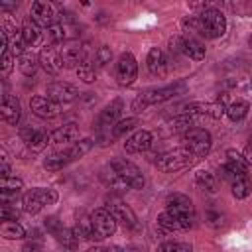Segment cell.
I'll return each mask as SVG.
<instances>
[{"label": "cell", "mask_w": 252, "mask_h": 252, "mask_svg": "<svg viewBox=\"0 0 252 252\" xmlns=\"http://www.w3.org/2000/svg\"><path fill=\"white\" fill-rule=\"evenodd\" d=\"M185 93V83H175V85H169V87H161V89H148L144 93H140L134 100H132V110L134 112H142L146 110L148 106L152 104H159V102H165L177 94Z\"/></svg>", "instance_id": "obj_1"}, {"label": "cell", "mask_w": 252, "mask_h": 252, "mask_svg": "<svg viewBox=\"0 0 252 252\" xmlns=\"http://www.w3.org/2000/svg\"><path fill=\"white\" fill-rule=\"evenodd\" d=\"M165 211H167L171 217H175V219L179 220V224H181L183 230L191 228L193 222H195V209H193V203H191V199H189L187 195H183V193H171V195H167V199H165Z\"/></svg>", "instance_id": "obj_2"}, {"label": "cell", "mask_w": 252, "mask_h": 252, "mask_svg": "<svg viewBox=\"0 0 252 252\" xmlns=\"http://www.w3.org/2000/svg\"><path fill=\"white\" fill-rule=\"evenodd\" d=\"M193 161H195V156L183 146V148H175V150H167V152L159 154L156 159V165L163 173H173V171L189 167Z\"/></svg>", "instance_id": "obj_3"}, {"label": "cell", "mask_w": 252, "mask_h": 252, "mask_svg": "<svg viewBox=\"0 0 252 252\" xmlns=\"http://www.w3.org/2000/svg\"><path fill=\"white\" fill-rule=\"evenodd\" d=\"M199 24H201V35L203 37H209V39L220 37L226 32V18L217 8L203 10L199 14Z\"/></svg>", "instance_id": "obj_4"}, {"label": "cell", "mask_w": 252, "mask_h": 252, "mask_svg": "<svg viewBox=\"0 0 252 252\" xmlns=\"http://www.w3.org/2000/svg\"><path fill=\"white\" fill-rule=\"evenodd\" d=\"M57 201V193L53 189H47V187H33L30 189L24 199H22V207L26 213L30 215H35L39 213L45 205H53Z\"/></svg>", "instance_id": "obj_5"}, {"label": "cell", "mask_w": 252, "mask_h": 252, "mask_svg": "<svg viewBox=\"0 0 252 252\" xmlns=\"http://www.w3.org/2000/svg\"><path fill=\"white\" fill-rule=\"evenodd\" d=\"M183 142H185V148L195 158L207 156L209 150H211V146H213L211 134L205 128H189L187 132H183Z\"/></svg>", "instance_id": "obj_6"}, {"label": "cell", "mask_w": 252, "mask_h": 252, "mask_svg": "<svg viewBox=\"0 0 252 252\" xmlns=\"http://www.w3.org/2000/svg\"><path fill=\"white\" fill-rule=\"evenodd\" d=\"M110 165L114 167V171H116L132 189H144L146 179H144V175H142V171H140L138 165H134L132 161H128V159H124V158H114V159L110 161Z\"/></svg>", "instance_id": "obj_7"}, {"label": "cell", "mask_w": 252, "mask_h": 252, "mask_svg": "<svg viewBox=\"0 0 252 252\" xmlns=\"http://www.w3.org/2000/svg\"><path fill=\"white\" fill-rule=\"evenodd\" d=\"M91 219H93V226H94V232L100 238H106V236H112L116 232V217L106 209V207H98L91 213Z\"/></svg>", "instance_id": "obj_8"}, {"label": "cell", "mask_w": 252, "mask_h": 252, "mask_svg": "<svg viewBox=\"0 0 252 252\" xmlns=\"http://www.w3.org/2000/svg\"><path fill=\"white\" fill-rule=\"evenodd\" d=\"M136 75H138L136 57L130 51L122 53L120 59H118V63H116V79H118V85H122V87L132 85L134 79H136Z\"/></svg>", "instance_id": "obj_9"}, {"label": "cell", "mask_w": 252, "mask_h": 252, "mask_svg": "<svg viewBox=\"0 0 252 252\" xmlns=\"http://www.w3.org/2000/svg\"><path fill=\"white\" fill-rule=\"evenodd\" d=\"M30 20L35 22L39 28H45L47 30V28H51L55 24V10H53L51 4L37 0L30 8Z\"/></svg>", "instance_id": "obj_10"}, {"label": "cell", "mask_w": 252, "mask_h": 252, "mask_svg": "<svg viewBox=\"0 0 252 252\" xmlns=\"http://www.w3.org/2000/svg\"><path fill=\"white\" fill-rule=\"evenodd\" d=\"M106 209H108V211L116 217V220H120L124 226H128V228H132V230H138V228H140L134 211H132L126 203H122V201H118V199H110L108 205H106Z\"/></svg>", "instance_id": "obj_11"}, {"label": "cell", "mask_w": 252, "mask_h": 252, "mask_svg": "<svg viewBox=\"0 0 252 252\" xmlns=\"http://www.w3.org/2000/svg\"><path fill=\"white\" fill-rule=\"evenodd\" d=\"M39 63H41V67H43L47 73H51V75L61 73V69L65 67V65H63V57H61V51H57L53 45L41 47V51H39Z\"/></svg>", "instance_id": "obj_12"}, {"label": "cell", "mask_w": 252, "mask_h": 252, "mask_svg": "<svg viewBox=\"0 0 252 252\" xmlns=\"http://www.w3.org/2000/svg\"><path fill=\"white\" fill-rule=\"evenodd\" d=\"M47 96L57 104H65V102H73L79 96V93H77V89L73 85L57 81V83H51L47 87Z\"/></svg>", "instance_id": "obj_13"}, {"label": "cell", "mask_w": 252, "mask_h": 252, "mask_svg": "<svg viewBox=\"0 0 252 252\" xmlns=\"http://www.w3.org/2000/svg\"><path fill=\"white\" fill-rule=\"evenodd\" d=\"M30 108L39 118H55L59 114V104L53 102L49 96H41V94L30 98Z\"/></svg>", "instance_id": "obj_14"}, {"label": "cell", "mask_w": 252, "mask_h": 252, "mask_svg": "<svg viewBox=\"0 0 252 252\" xmlns=\"http://www.w3.org/2000/svg\"><path fill=\"white\" fill-rule=\"evenodd\" d=\"M122 100L120 98H116V100H112L100 114H98V118H96V130L98 132H102V130H112V126L118 122V116H120V112H122Z\"/></svg>", "instance_id": "obj_15"}, {"label": "cell", "mask_w": 252, "mask_h": 252, "mask_svg": "<svg viewBox=\"0 0 252 252\" xmlns=\"http://www.w3.org/2000/svg\"><path fill=\"white\" fill-rule=\"evenodd\" d=\"M0 112H2V118L4 122L16 126L20 116H22V106H20V100L12 94H4L2 96V104H0Z\"/></svg>", "instance_id": "obj_16"}, {"label": "cell", "mask_w": 252, "mask_h": 252, "mask_svg": "<svg viewBox=\"0 0 252 252\" xmlns=\"http://www.w3.org/2000/svg\"><path fill=\"white\" fill-rule=\"evenodd\" d=\"M150 146H152V134H150L148 130H138V132H134V134L124 142V150H126L128 154L146 152Z\"/></svg>", "instance_id": "obj_17"}, {"label": "cell", "mask_w": 252, "mask_h": 252, "mask_svg": "<svg viewBox=\"0 0 252 252\" xmlns=\"http://www.w3.org/2000/svg\"><path fill=\"white\" fill-rule=\"evenodd\" d=\"M75 234L79 236V238H83V240H98V236H96V232H94V226H93V219H91V215H87V213H79L77 215V220H75Z\"/></svg>", "instance_id": "obj_18"}, {"label": "cell", "mask_w": 252, "mask_h": 252, "mask_svg": "<svg viewBox=\"0 0 252 252\" xmlns=\"http://www.w3.org/2000/svg\"><path fill=\"white\" fill-rule=\"evenodd\" d=\"M146 63H148V71H150L152 75H156V77H163L165 71H167V61H165L163 51H161L159 47H152V49L148 51Z\"/></svg>", "instance_id": "obj_19"}, {"label": "cell", "mask_w": 252, "mask_h": 252, "mask_svg": "<svg viewBox=\"0 0 252 252\" xmlns=\"http://www.w3.org/2000/svg\"><path fill=\"white\" fill-rule=\"evenodd\" d=\"M100 179H102V183L108 187V189H112V191H118V193H124V191H128L130 189V185L114 171V167L112 165H106L102 171H100Z\"/></svg>", "instance_id": "obj_20"}, {"label": "cell", "mask_w": 252, "mask_h": 252, "mask_svg": "<svg viewBox=\"0 0 252 252\" xmlns=\"http://www.w3.org/2000/svg\"><path fill=\"white\" fill-rule=\"evenodd\" d=\"M77 138H79V128L73 122L63 124L61 128H57L51 134V142L53 144H69V142H75Z\"/></svg>", "instance_id": "obj_21"}, {"label": "cell", "mask_w": 252, "mask_h": 252, "mask_svg": "<svg viewBox=\"0 0 252 252\" xmlns=\"http://www.w3.org/2000/svg\"><path fill=\"white\" fill-rule=\"evenodd\" d=\"M183 53H185L189 59H193V61H201V59L205 57V45H203L197 37L185 35V37H183Z\"/></svg>", "instance_id": "obj_22"}, {"label": "cell", "mask_w": 252, "mask_h": 252, "mask_svg": "<svg viewBox=\"0 0 252 252\" xmlns=\"http://www.w3.org/2000/svg\"><path fill=\"white\" fill-rule=\"evenodd\" d=\"M22 33H24V39H26V45H37L41 41V28L32 22L30 18L24 20V26H22Z\"/></svg>", "instance_id": "obj_23"}, {"label": "cell", "mask_w": 252, "mask_h": 252, "mask_svg": "<svg viewBox=\"0 0 252 252\" xmlns=\"http://www.w3.org/2000/svg\"><path fill=\"white\" fill-rule=\"evenodd\" d=\"M0 232H2V236L8 238V240H20V238L26 236V228H24L18 220H2Z\"/></svg>", "instance_id": "obj_24"}, {"label": "cell", "mask_w": 252, "mask_h": 252, "mask_svg": "<svg viewBox=\"0 0 252 252\" xmlns=\"http://www.w3.org/2000/svg\"><path fill=\"white\" fill-rule=\"evenodd\" d=\"M24 187V181L20 179V177H2L0 179V191H2V199L4 201H8V197L10 195H18L20 193V189Z\"/></svg>", "instance_id": "obj_25"}, {"label": "cell", "mask_w": 252, "mask_h": 252, "mask_svg": "<svg viewBox=\"0 0 252 252\" xmlns=\"http://www.w3.org/2000/svg\"><path fill=\"white\" fill-rule=\"evenodd\" d=\"M195 183L199 189L207 191V193H215L219 189V179L211 173V171H197L195 175Z\"/></svg>", "instance_id": "obj_26"}, {"label": "cell", "mask_w": 252, "mask_h": 252, "mask_svg": "<svg viewBox=\"0 0 252 252\" xmlns=\"http://www.w3.org/2000/svg\"><path fill=\"white\" fill-rule=\"evenodd\" d=\"M248 110H250V104L246 102V100H234V102H230V104H226V116L232 120V122H238V120H242L246 114H248Z\"/></svg>", "instance_id": "obj_27"}, {"label": "cell", "mask_w": 252, "mask_h": 252, "mask_svg": "<svg viewBox=\"0 0 252 252\" xmlns=\"http://www.w3.org/2000/svg\"><path fill=\"white\" fill-rule=\"evenodd\" d=\"M230 189H232V195L236 199H246L250 195V189H252V183H250V177L248 175H242V177H234L230 181Z\"/></svg>", "instance_id": "obj_28"}, {"label": "cell", "mask_w": 252, "mask_h": 252, "mask_svg": "<svg viewBox=\"0 0 252 252\" xmlns=\"http://www.w3.org/2000/svg\"><path fill=\"white\" fill-rule=\"evenodd\" d=\"M18 67L20 71L26 75V77H32L37 69V57L32 53V51H24L20 57H18Z\"/></svg>", "instance_id": "obj_29"}, {"label": "cell", "mask_w": 252, "mask_h": 252, "mask_svg": "<svg viewBox=\"0 0 252 252\" xmlns=\"http://www.w3.org/2000/svg\"><path fill=\"white\" fill-rule=\"evenodd\" d=\"M53 236H55V238L59 240V244H63V248H67V250H75V248L79 246V236L75 234V230H69V228H65V226H61Z\"/></svg>", "instance_id": "obj_30"}, {"label": "cell", "mask_w": 252, "mask_h": 252, "mask_svg": "<svg viewBox=\"0 0 252 252\" xmlns=\"http://www.w3.org/2000/svg\"><path fill=\"white\" fill-rule=\"evenodd\" d=\"M93 140L91 138H83V140H79V142H75L69 150H67V156H69V161H73V159H79V158H83L85 154H89L91 152V148H93Z\"/></svg>", "instance_id": "obj_31"}, {"label": "cell", "mask_w": 252, "mask_h": 252, "mask_svg": "<svg viewBox=\"0 0 252 252\" xmlns=\"http://www.w3.org/2000/svg\"><path fill=\"white\" fill-rule=\"evenodd\" d=\"M65 163H69V156H67V152H55V154H51V156L45 158L43 167L49 169V171H57V169H61Z\"/></svg>", "instance_id": "obj_32"}, {"label": "cell", "mask_w": 252, "mask_h": 252, "mask_svg": "<svg viewBox=\"0 0 252 252\" xmlns=\"http://www.w3.org/2000/svg\"><path fill=\"white\" fill-rule=\"evenodd\" d=\"M49 140H51V136H49L45 130H35V134H33L32 140L28 142V148H30L32 152H41L43 148H47Z\"/></svg>", "instance_id": "obj_33"}, {"label": "cell", "mask_w": 252, "mask_h": 252, "mask_svg": "<svg viewBox=\"0 0 252 252\" xmlns=\"http://www.w3.org/2000/svg\"><path fill=\"white\" fill-rule=\"evenodd\" d=\"M45 35H47V41L51 45H55V43H61L63 39H67V30L63 24H53L51 28L45 30Z\"/></svg>", "instance_id": "obj_34"}, {"label": "cell", "mask_w": 252, "mask_h": 252, "mask_svg": "<svg viewBox=\"0 0 252 252\" xmlns=\"http://www.w3.org/2000/svg\"><path fill=\"white\" fill-rule=\"evenodd\" d=\"M158 226H159L161 230H165V232L183 230V228H181V224H179V220H177L175 217H171L167 211H165V213H161V215L158 217Z\"/></svg>", "instance_id": "obj_35"}, {"label": "cell", "mask_w": 252, "mask_h": 252, "mask_svg": "<svg viewBox=\"0 0 252 252\" xmlns=\"http://www.w3.org/2000/svg\"><path fill=\"white\" fill-rule=\"evenodd\" d=\"M96 65H93V61L89 59V61H85L79 69H77V75H79V79L81 81H85V83H93L94 79H96V69H94Z\"/></svg>", "instance_id": "obj_36"}, {"label": "cell", "mask_w": 252, "mask_h": 252, "mask_svg": "<svg viewBox=\"0 0 252 252\" xmlns=\"http://www.w3.org/2000/svg\"><path fill=\"white\" fill-rule=\"evenodd\" d=\"M136 124H138V120H136V118H124V120H118V122L112 126V138H114V140H116V138H120L124 132L132 130Z\"/></svg>", "instance_id": "obj_37"}, {"label": "cell", "mask_w": 252, "mask_h": 252, "mask_svg": "<svg viewBox=\"0 0 252 252\" xmlns=\"http://www.w3.org/2000/svg\"><path fill=\"white\" fill-rule=\"evenodd\" d=\"M110 59H112V49L108 45H100L96 49V53H94V65L96 67H104V65L110 63Z\"/></svg>", "instance_id": "obj_38"}, {"label": "cell", "mask_w": 252, "mask_h": 252, "mask_svg": "<svg viewBox=\"0 0 252 252\" xmlns=\"http://www.w3.org/2000/svg\"><path fill=\"white\" fill-rule=\"evenodd\" d=\"M156 252H191V246L183 242H163L158 246Z\"/></svg>", "instance_id": "obj_39"}, {"label": "cell", "mask_w": 252, "mask_h": 252, "mask_svg": "<svg viewBox=\"0 0 252 252\" xmlns=\"http://www.w3.org/2000/svg\"><path fill=\"white\" fill-rule=\"evenodd\" d=\"M224 220H226V217H224L219 209H209V211H207V222H209L211 226L220 228V226L224 224Z\"/></svg>", "instance_id": "obj_40"}, {"label": "cell", "mask_w": 252, "mask_h": 252, "mask_svg": "<svg viewBox=\"0 0 252 252\" xmlns=\"http://www.w3.org/2000/svg\"><path fill=\"white\" fill-rule=\"evenodd\" d=\"M0 217H2V220H18L20 219V211L16 207H12L10 203H4L2 209H0Z\"/></svg>", "instance_id": "obj_41"}, {"label": "cell", "mask_w": 252, "mask_h": 252, "mask_svg": "<svg viewBox=\"0 0 252 252\" xmlns=\"http://www.w3.org/2000/svg\"><path fill=\"white\" fill-rule=\"evenodd\" d=\"M12 65H14V57H12V51H4L2 57H0V67H2V75L8 77L10 71H12Z\"/></svg>", "instance_id": "obj_42"}, {"label": "cell", "mask_w": 252, "mask_h": 252, "mask_svg": "<svg viewBox=\"0 0 252 252\" xmlns=\"http://www.w3.org/2000/svg\"><path fill=\"white\" fill-rule=\"evenodd\" d=\"M35 130H37V128H32V126H22V130H20V138H22V140L28 144V142L32 140V136L35 134Z\"/></svg>", "instance_id": "obj_43"}, {"label": "cell", "mask_w": 252, "mask_h": 252, "mask_svg": "<svg viewBox=\"0 0 252 252\" xmlns=\"http://www.w3.org/2000/svg\"><path fill=\"white\" fill-rule=\"evenodd\" d=\"M0 173H2V177H10V173H12L10 163H8V159H6V156H4V154L0 156Z\"/></svg>", "instance_id": "obj_44"}, {"label": "cell", "mask_w": 252, "mask_h": 252, "mask_svg": "<svg viewBox=\"0 0 252 252\" xmlns=\"http://www.w3.org/2000/svg\"><path fill=\"white\" fill-rule=\"evenodd\" d=\"M22 252H43V250L39 248V244H35V242H28V244L22 246Z\"/></svg>", "instance_id": "obj_45"}, {"label": "cell", "mask_w": 252, "mask_h": 252, "mask_svg": "<svg viewBox=\"0 0 252 252\" xmlns=\"http://www.w3.org/2000/svg\"><path fill=\"white\" fill-rule=\"evenodd\" d=\"M244 161H246L248 165H252V144H248V146L244 148Z\"/></svg>", "instance_id": "obj_46"}, {"label": "cell", "mask_w": 252, "mask_h": 252, "mask_svg": "<svg viewBox=\"0 0 252 252\" xmlns=\"http://www.w3.org/2000/svg\"><path fill=\"white\" fill-rule=\"evenodd\" d=\"M16 8H18V4H6V2L0 4V10H16Z\"/></svg>", "instance_id": "obj_47"}, {"label": "cell", "mask_w": 252, "mask_h": 252, "mask_svg": "<svg viewBox=\"0 0 252 252\" xmlns=\"http://www.w3.org/2000/svg\"><path fill=\"white\" fill-rule=\"evenodd\" d=\"M104 252H122V248H118V246H110V248H104Z\"/></svg>", "instance_id": "obj_48"}, {"label": "cell", "mask_w": 252, "mask_h": 252, "mask_svg": "<svg viewBox=\"0 0 252 252\" xmlns=\"http://www.w3.org/2000/svg\"><path fill=\"white\" fill-rule=\"evenodd\" d=\"M87 252H104V248H98V246H94V248H89Z\"/></svg>", "instance_id": "obj_49"}, {"label": "cell", "mask_w": 252, "mask_h": 252, "mask_svg": "<svg viewBox=\"0 0 252 252\" xmlns=\"http://www.w3.org/2000/svg\"><path fill=\"white\" fill-rule=\"evenodd\" d=\"M248 144H252V138H250V142H248Z\"/></svg>", "instance_id": "obj_50"}]
</instances>
